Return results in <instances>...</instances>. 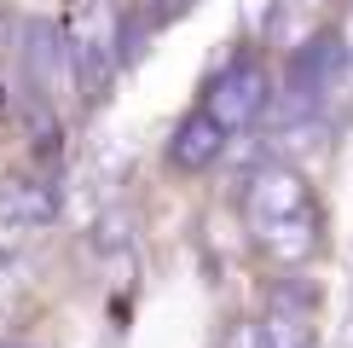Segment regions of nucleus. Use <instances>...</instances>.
<instances>
[{"instance_id": "obj_1", "label": "nucleus", "mask_w": 353, "mask_h": 348, "mask_svg": "<svg viewBox=\"0 0 353 348\" xmlns=\"http://www.w3.org/2000/svg\"><path fill=\"white\" fill-rule=\"evenodd\" d=\"M70 58H76V76H81V93H93V87L110 81V70L122 64V18H116L110 0H81L76 12H70Z\"/></svg>"}, {"instance_id": "obj_2", "label": "nucleus", "mask_w": 353, "mask_h": 348, "mask_svg": "<svg viewBox=\"0 0 353 348\" xmlns=\"http://www.w3.org/2000/svg\"><path fill=\"white\" fill-rule=\"evenodd\" d=\"M272 105V81L261 64H232L220 70L209 81V99H203V116L220 128V134H243V128H255L261 116Z\"/></svg>"}, {"instance_id": "obj_3", "label": "nucleus", "mask_w": 353, "mask_h": 348, "mask_svg": "<svg viewBox=\"0 0 353 348\" xmlns=\"http://www.w3.org/2000/svg\"><path fill=\"white\" fill-rule=\"evenodd\" d=\"M23 76L35 81V93L41 99H70V93H81V76H76V58H70V41H64V29L47 23V18H35V23H23Z\"/></svg>"}, {"instance_id": "obj_4", "label": "nucleus", "mask_w": 353, "mask_h": 348, "mask_svg": "<svg viewBox=\"0 0 353 348\" xmlns=\"http://www.w3.org/2000/svg\"><path fill=\"white\" fill-rule=\"evenodd\" d=\"M313 308H319L313 284H307V279H284V284L272 290V302H267V319H261L267 348H319Z\"/></svg>"}, {"instance_id": "obj_5", "label": "nucleus", "mask_w": 353, "mask_h": 348, "mask_svg": "<svg viewBox=\"0 0 353 348\" xmlns=\"http://www.w3.org/2000/svg\"><path fill=\"white\" fill-rule=\"evenodd\" d=\"M342 70H347V35L342 29H319L307 47H296V58H290V93H301V99H325L336 81H342Z\"/></svg>"}, {"instance_id": "obj_6", "label": "nucleus", "mask_w": 353, "mask_h": 348, "mask_svg": "<svg viewBox=\"0 0 353 348\" xmlns=\"http://www.w3.org/2000/svg\"><path fill=\"white\" fill-rule=\"evenodd\" d=\"M313 203V192H307L301 168L290 163H261L255 174H249V192H243V209H249V226L261 221H278V215H296Z\"/></svg>"}, {"instance_id": "obj_7", "label": "nucleus", "mask_w": 353, "mask_h": 348, "mask_svg": "<svg viewBox=\"0 0 353 348\" xmlns=\"http://www.w3.org/2000/svg\"><path fill=\"white\" fill-rule=\"evenodd\" d=\"M319 232H325V221H319V203H307V209H296V215L261 221V226H255V244L278 261V267H307V261L319 255V244H325Z\"/></svg>"}, {"instance_id": "obj_8", "label": "nucleus", "mask_w": 353, "mask_h": 348, "mask_svg": "<svg viewBox=\"0 0 353 348\" xmlns=\"http://www.w3.org/2000/svg\"><path fill=\"white\" fill-rule=\"evenodd\" d=\"M58 221V192L41 180H0V226L12 232H41Z\"/></svg>"}, {"instance_id": "obj_9", "label": "nucleus", "mask_w": 353, "mask_h": 348, "mask_svg": "<svg viewBox=\"0 0 353 348\" xmlns=\"http://www.w3.org/2000/svg\"><path fill=\"white\" fill-rule=\"evenodd\" d=\"M226 145H232V139L220 134V128L209 122V116H203V110H191L185 122L174 128V145H168V157H174V163H180L185 174H197V168H214L220 157H226Z\"/></svg>"}, {"instance_id": "obj_10", "label": "nucleus", "mask_w": 353, "mask_h": 348, "mask_svg": "<svg viewBox=\"0 0 353 348\" xmlns=\"http://www.w3.org/2000/svg\"><path fill=\"white\" fill-rule=\"evenodd\" d=\"M220 348H267V331H261V319H238V325L220 337Z\"/></svg>"}, {"instance_id": "obj_11", "label": "nucleus", "mask_w": 353, "mask_h": 348, "mask_svg": "<svg viewBox=\"0 0 353 348\" xmlns=\"http://www.w3.org/2000/svg\"><path fill=\"white\" fill-rule=\"evenodd\" d=\"M296 6H319V0H296Z\"/></svg>"}, {"instance_id": "obj_12", "label": "nucleus", "mask_w": 353, "mask_h": 348, "mask_svg": "<svg viewBox=\"0 0 353 348\" xmlns=\"http://www.w3.org/2000/svg\"><path fill=\"white\" fill-rule=\"evenodd\" d=\"M0 348H6V342H0Z\"/></svg>"}]
</instances>
